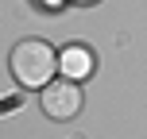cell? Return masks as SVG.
<instances>
[{"label":"cell","instance_id":"cell-1","mask_svg":"<svg viewBox=\"0 0 147 139\" xmlns=\"http://www.w3.org/2000/svg\"><path fill=\"white\" fill-rule=\"evenodd\" d=\"M8 66H12V77L20 81L23 89H43L47 81L54 77V70H58V54H54L51 43H43V39H23V43H16Z\"/></svg>","mask_w":147,"mask_h":139},{"label":"cell","instance_id":"cell-2","mask_svg":"<svg viewBox=\"0 0 147 139\" xmlns=\"http://www.w3.org/2000/svg\"><path fill=\"white\" fill-rule=\"evenodd\" d=\"M43 112L51 120H74L81 112V89L70 77L62 81H47L43 85Z\"/></svg>","mask_w":147,"mask_h":139},{"label":"cell","instance_id":"cell-3","mask_svg":"<svg viewBox=\"0 0 147 139\" xmlns=\"http://www.w3.org/2000/svg\"><path fill=\"white\" fill-rule=\"evenodd\" d=\"M58 66H62V73H66L70 81H81V77H89V70H93V58H89L85 46H70V50H62Z\"/></svg>","mask_w":147,"mask_h":139},{"label":"cell","instance_id":"cell-4","mask_svg":"<svg viewBox=\"0 0 147 139\" xmlns=\"http://www.w3.org/2000/svg\"><path fill=\"white\" fill-rule=\"evenodd\" d=\"M0 108H16V101H12V97H8V101H0Z\"/></svg>","mask_w":147,"mask_h":139},{"label":"cell","instance_id":"cell-5","mask_svg":"<svg viewBox=\"0 0 147 139\" xmlns=\"http://www.w3.org/2000/svg\"><path fill=\"white\" fill-rule=\"evenodd\" d=\"M78 4H93V0H78Z\"/></svg>","mask_w":147,"mask_h":139}]
</instances>
